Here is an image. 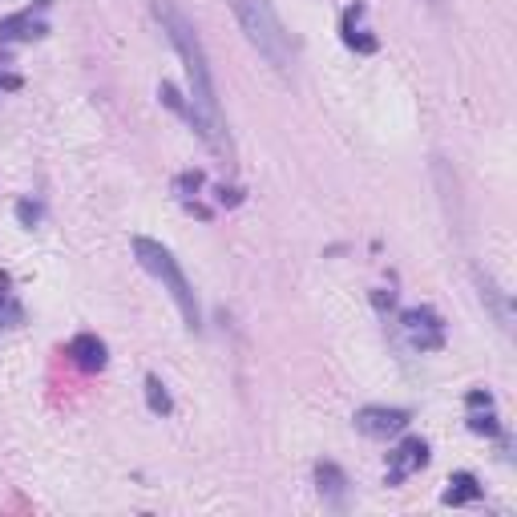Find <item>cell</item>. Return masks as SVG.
<instances>
[{"instance_id": "6da1fadb", "label": "cell", "mask_w": 517, "mask_h": 517, "mask_svg": "<svg viewBox=\"0 0 517 517\" xmlns=\"http://www.w3.org/2000/svg\"><path fill=\"white\" fill-rule=\"evenodd\" d=\"M154 16H158L162 33L170 37L174 53L183 57L186 89H191L186 114H191L194 129H198V134H202L211 146H222V106H219V89H214L211 57H206V45H202V37H198L194 21L174 5V0H154Z\"/></svg>"}, {"instance_id": "7a4b0ae2", "label": "cell", "mask_w": 517, "mask_h": 517, "mask_svg": "<svg viewBox=\"0 0 517 517\" xmlns=\"http://www.w3.org/2000/svg\"><path fill=\"white\" fill-rule=\"evenodd\" d=\"M230 13H235L243 37L251 41V49L263 57L267 65L287 69L291 65V37L283 29L279 13H275L271 0H227Z\"/></svg>"}, {"instance_id": "3957f363", "label": "cell", "mask_w": 517, "mask_h": 517, "mask_svg": "<svg viewBox=\"0 0 517 517\" xmlns=\"http://www.w3.org/2000/svg\"><path fill=\"white\" fill-rule=\"evenodd\" d=\"M134 258L154 275V279L162 283V287L170 291V299L178 304V312H183L186 327H191V332H198V327H202V312H198V299H194V291H191V279L183 275L178 258L170 255L162 243H154V239H146V235L134 239Z\"/></svg>"}, {"instance_id": "277c9868", "label": "cell", "mask_w": 517, "mask_h": 517, "mask_svg": "<svg viewBox=\"0 0 517 517\" xmlns=\"http://www.w3.org/2000/svg\"><path fill=\"white\" fill-rule=\"evenodd\" d=\"M425 465H428V445L420 437H409L396 453H388V485H400L404 477H412Z\"/></svg>"}, {"instance_id": "5b68a950", "label": "cell", "mask_w": 517, "mask_h": 517, "mask_svg": "<svg viewBox=\"0 0 517 517\" xmlns=\"http://www.w3.org/2000/svg\"><path fill=\"white\" fill-rule=\"evenodd\" d=\"M404 425H409V412L404 409H360L356 412V428L364 437H376V441L404 433Z\"/></svg>"}, {"instance_id": "8992f818", "label": "cell", "mask_w": 517, "mask_h": 517, "mask_svg": "<svg viewBox=\"0 0 517 517\" xmlns=\"http://www.w3.org/2000/svg\"><path fill=\"white\" fill-rule=\"evenodd\" d=\"M404 332H409L412 343L425 352V348H441L445 327H441V320H437V312H428V307H417V312H404Z\"/></svg>"}, {"instance_id": "52a82bcc", "label": "cell", "mask_w": 517, "mask_h": 517, "mask_svg": "<svg viewBox=\"0 0 517 517\" xmlns=\"http://www.w3.org/2000/svg\"><path fill=\"white\" fill-rule=\"evenodd\" d=\"M69 356H73V364L81 372H101L106 368V343L98 335H73L69 340Z\"/></svg>"}, {"instance_id": "ba28073f", "label": "cell", "mask_w": 517, "mask_h": 517, "mask_svg": "<svg viewBox=\"0 0 517 517\" xmlns=\"http://www.w3.org/2000/svg\"><path fill=\"white\" fill-rule=\"evenodd\" d=\"M481 497V481L473 473H453L449 489H445V505H465V502H477Z\"/></svg>"}, {"instance_id": "9c48e42d", "label": "cell", "mask_w": 517, "mask_h": 517, "mask_svg": "<svg viewBox=\"0 0 517 517\" xmlns=\"http://www.w3.org/2000/svg\"><path fill=\"white\" fill-rule=\"evenodd\" d=\"M356 13L360 8H348V16H343V45L356 53H376V37L368 29H356Z\"/></svg>"}, {"instance_id": "30bf717a", "label": "cell", "mask_w": 517, "mask_h": 517, "mask_svg": "<svg viewBox=\"0 0 517 517\" xmlns=\"http://www.w3.org/2000/svg\"><path fill=\"white\" fill-rule=\"evenodd\" d=\"M315 477H320V494L327 497V502L332 505H343V485H348V481H343V473L335 469V465H320V469H315Z\"/></svg>"}, {"instance_id": "8fae6325", "label": "cell", "mask_w": 517, "mask_h": 517, "mask_svg": "<svg viewBox=\"0 0 517 517\" xmlns=\"http://www.w3.org/2000/svg\"><path fill=\"white\" fill-rule=\"evenodd\" d=\"M146 404H150V412H158V417H166L174 404H170V392L166 384L158 381V376H146Z\"/></svg>"}, {"instance_id": "7c38bea8", "label": "cell", "mask_w": 517, "mask_h": 517, "mask_svg": "<svg viewBox=\"0 0 517 517\" xmlns=\"http://www.w3.org/2000/svg\"><path fill=\"white\" fill-rule=\"evenodd\" d=\"M41 33H45V24L29 21V16H13V21L0 24V37H8V41H16V37H41Z\"/></svg>"}, {"instance_id": "4fadbf2b", "label": "cell", "mask_w": 517, "mask_h": 517, "mask_svg": "<svg viewBox=\"0 0 517 517\" xmlns=\"http://www.w3.org/2000/svg\"><path fill=\"white\" fill-rule=\"evenodd\" d=\"M469 428H473V433H489V437H494V433H497V420H494V417H481V412H473V417H469Z\"/></svg>"}, {"instance_id": "5bb4252c", "label": "cell", "mask_w": 517, "mask_h": 517, "mask_svg": "<svg viewBox=\"0 0 517 517\" xmlns=\"http://www.w3.org/2000/svg\"><path fill=\"white\" fill-rule=\"evenodd\" d=\"M21 219H24V222H37V206H29V202H21Z\"/></svg>"}, {"instance_id": "9a60e30c", "label": "cell", "mask_w": 517, "mask_h": 517, "mask_svg": "<svg viewBox=\"0 0 517 517\" xmlns=\"http://www.w3.org/2000/svg\"><path fill=\"white\" fill-rule=\"evenodd\" d=\"M428 5H441V0H428Z\"/></svg>"}]
</instances>
